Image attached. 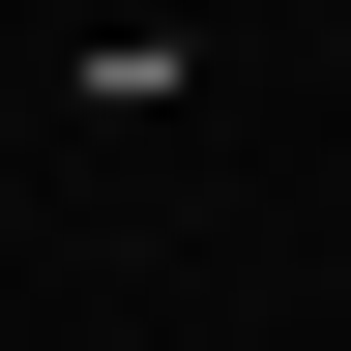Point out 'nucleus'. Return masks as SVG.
Returning a JSON list of instances; mask_svg holds the SVG:
<instances>
[]
</instances>
